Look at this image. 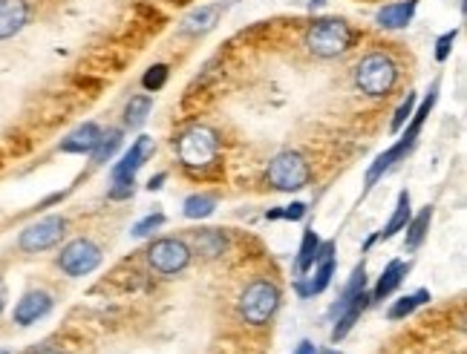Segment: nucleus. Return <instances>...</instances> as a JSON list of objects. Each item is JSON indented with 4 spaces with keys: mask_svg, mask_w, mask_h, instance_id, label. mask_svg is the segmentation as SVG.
Listing matches in <instances>:
<instances>
[{
    "mask_svg": "<svg viewBox=\"0 0 467 354\" xmlns=\"http://www.w3.org/2000/svg\"><path fill=\"white\" fill-rule=\"evenodd\" d=\"M176 153L188 171H208L220 156V136L205 124H194L179 133Z\"/></svg>",
    "mask_w": 467,
    "mask_h": 354,
    "instance_id": "nucleus-1",
    "label": "nucleus"
},
{
    "mask_svg": "<svg viewBox=\"0 0 467 354\" xmlns=\"http://www.w3.org/2000/svg\"><path fill=\"white\" fill-rule=\"evenodd\" d=\"M355 44V29L343 18H321L306 32V49L318 58H338Z\"/></svg>",
    "mask_w": 467,
    "mask_h": 354,
    "instance_id": "nucleus-2",
    "label": "nucleus"
},
{
    "mask_svg": "<svg viewBox=\"0 0 467 354\" xmlns=\"http://www.w3.org/2000/svg\"><path fill=\"white\" fill-rule=\"evenodd\" d=\"M353 78H355V87L363 95H370V98L390 95L398 84V64L383 53H370L358 61Z\"/></svg>",
    "mask_w": 467,
    "mask_h": 354,
    "instance_id": "nucleus-3",
    "label": "nucleus"
},
{
    "mask_svg": "<svg viewBox=\"0 0 467 354\" xmlns=\"http://www.w3.org/2000/svg\"><path fill=\"white\" fill-rule=\"evenodd\" d=\"M237 309L248 326H265L280 309V289L269 280H257L240 294Z\"/></svg>",
    "mask_w": 467,
    "mask_h": 354,
    "instance_id": "nucleus-4",
    "label": "nucleus"
},
{
    "mask_svg": "<svg viewBox=\"0 0 467 354\" xmlns=\"http://www.w3.org/2000/svg\"><path fill=\"white\" fill-rule=\"evenodd\" d=\"M312 179V167L309 162L294 153V150H286V153H277L269 162V171H265V182L272 184L274 191L292 193V191H303Z\"/></svg>",
    "mask_w": 467,
    "mask_h": 354,
    "instance_id": "nucleus-5",
    "label": "nucleus"
},
{
    "mask_svg": "<svg viewBox=\"0 0 467 354\" xmlns=\"http://www.w3.org/2000/svg\"><path fill=\"white\" fill-rule=\"evenodd\" d=\"M55 262L66 277H87L102 265V248H98L93 240H84V236H81V240H73L61 248Z\"/></svg>",
    "mask_w": 467,
    "mask_h": 354,
    "instance_id": "nucleus-6",
    "label": "nucleus"
},
{
    "mask_svg": "<svg viewBox=\"0 0 467 354\" xmlns=\"http://www.w3.org/2000/svg\"><path fill=\"white\" fill-rule=\"evenodd\" d=\"M147 262L154 271L174 277L179 271H185L191 262V248L188 242L174 240V236H164V240H156L154 245L147 248Z\"/></svg>",
    "mask_w": 467,
    "mask_h": 354,
    "instance_id": "nucleus-7",
    "label": "nucleus"
},
{
    "mask_svg": "<svg viewBox=\"0 0 467 354\" xmlns=\"http://www.w3.org/2000/svg\"><path fill=\"white\" fill-rule=\"evenodd\" d=\"M64 233H66L64 216H44L18 236V248L26 251V254H41V251L55 248L64 240Z\"/></svg>",
    "mask_w": 467,
    "mask_h": 354,
    "instance_id": "nucleus-8",
    "label": "nucleus"
},
{
    "mask_svg": "<svg viewBox=\"0 0 467 354\" xmlns=\"http://www.w3.org/2000/svg\"><path fill=\"white\" fill-rule=\"evenodd\" d=\"M49 311H53V294H46V291L35 289V291H26V294L18 300V306H15L12 320H15L18 326H32V323H38V320H44Z\"/></svg>",
    "mask_w": 467,
    "mask_h": 354,
    "instance_id": "nucleus-9",
    "label": "nucleus"
},
{
    "mask_svg": "<svg viewBox=\"0 0 467 354\" xmlns=\"http://www.w3.org/2000/svg\"><path fill=\"white\" fill-rule=\"evenodd\" d=\"M154 153V139L150 136H139L136 142L130 144V150L127 153L113 164V179H136V173H139V167L147 162V156Z\"/></svg>",
    "mask_w": 467,
    "mask_h": 354,
    "instance_id": "nucleus-10",
    "label": "nucleus"
},
{
    "mask_svg": "<svg viewBox=\"0 0 467 354\" xmlns=\"http://www.w3.org/2000/svg\"><path fill=\"white\" fill-rule=\"evenodd\" d=\"M29 24L26 0H0V41L15 38Z\"/></svg>",
    "mask_w": 467,
    "mask_h": 354,
    "instance_id": "nucleus-11",
    "label": "nucleus"
},
{
    "mask_svg": "<svg viewBox=\"0 0 467 354\" xmlns=\"http://www.w3.org/2000/svg\"><path fill=\"white\" fill-rule=\"evenodd\" d=\"M410 150H412V147H410L404 139H398L390 150H383V153L370 164V171H366V176H363V191H373L375 184H378V179H383V173L392 171L395 162H402V159L410 153Z\"/></svg>",
    "mask_w": 467,
    "mask_h": 354,
    "instance_id": "nucleus-12",
    "label": "nucleus"
},
{
    "mask_svg": "<svg viewBox=\"0 0 467 354\" xmlns=\"http://www.w3.org/2000/svg\"><path fill=\"white\" fill-rule=\"evenodd\" d=\"M102 139V127L95 122H84L81 127H75L70 136L61 142V153H70V156H90L93 147Z\"/></svg>",
    "mask_w": 467,
    "mask_h": 354,
    "instance_id": "nucleus-13",
    "label": "nucleus"
},
{
    "mask_svg": "<svg viewBox=\"0 0 467 354\" xmlns=\"http://www.w3.org/2000/svg\"><path fill=\"white\" fill-rule=\"evenodd\" d=\"M370 306H373V297L366 294V291H361L343 311H338V314H335V326H332V343H341L343 337L355 329V323L361 320V314H363L366 309H370Z\"/></svg>",
    "mask_w": 467,
    "mask_h": 354,
    "instance_id": "nucleus-14",
    "label": "nucleus"
},
{
    "mask_svg": "<svg viewBox=\"0 0 467 354\" xmlns=\"http://www.w3.org/2000/svg\"><path fill=\"white\" fill-rule=\"evenodd\" d=\"M415 9H419V0H395V4L378 9L375 21L383 29H404L415 18Z\"/></svg>",
    "mask_w": 467,
    "mask_h": 354,
    "instance_id": "nucleus-15",
    "label": "nucleus"
},
{
    "mask_svg": "<svg viewBox=\"0 0 467 354\" xmlns=\"http://www.w3.org/2000/svg\"><path fill=\"white\" fill-rule=\"evenodd\" d=\"M223 12H225V4L199 6L188 15L185 21H182V32H185V35H205V32H211L216 24H220Z\"/></svg>",
    "mask_w": 467,
    "mask_h": 354,
    "instance_id": "nucleus-16",
    "label": "nucleus"
},
{
    "mask_svg": "<svg viewBox=\"0 0 467 354\" xmlns=\"http://www.w3.org/2000/svg\"><path fill=\"white\" fill-rule=\"evenodd\" d=\"M407 271H410V265H407V262H402V260H392L387 268H383V274L378 277L375 291L370 294V297H373V302H383V300H390V297L398 291V285L404 282Z\"/></svg>",
    "mask_w": 467,
    "mask_h": 354,
    "instance_id": "nucleus-17",
    "label": "nucleus"
},
{
    "mask_svg": "<svg viewBox=\"0 0 467 354\" xmlns=\"http://www.w3.org/2000/svg\"><path fill=\"white\" fill-rule=\"evenodd\" d=\"M194 245L196 254H203L205 260H216L228 251V236L220 228H205L194 233Z\"/></svg>",
    "mask_w": 467,
    "mask_h": 354,
    "instance_id": "nucleus-18",
    "label": "nucleus"
},
{
    "mask_svg": "<svg viewBox=\"0 0 467 354\" xmlns=\"http://www.w3.org/2000/svg\"><path fill=\"white\" fill-rule=\"evenodd\" d=\"M318 245H321V236L318 231H303V240H300V251H297V260H294V274L297 280H303L312 274L314 268V257H318Z\"/></svg>",
    "mask_w": 467,
    "mask_h": 354,
    "instance_id": "nucleus-19",
    "label": "nucleus"
},
{
    "mask_svg": "<svg viewBox=\"0 0 467 354\" xmlns=\"http://www.w3.org/2000/svg\"><path fill=\"white\" fill-rule=\"evenodd\" d=\"M412 202H410V193L407 191H402L398 193V202H395V211H392V216H390V222L383 225V231H378V240H392L395 233H402L404 228H407V222H410V216H412Z\"/></svg>",
    "mask_w": 467,
    "mask_h": 354,
    "instance_id": "nucleus-20",
    "label": "nucleus"
},
{
    "mask_svg": "<svg viewBox=\"0 0 467 354\" xmlns=\"http://www.w3.org/2000/svg\"><path fill=\"white\" fill-rule=\"evenodd\" d=\"M430 222H432V205L422 208L415 216H410V222H407V236H404V245L407 251H419L422 242L427 240V231H430Z\"/></svg>",
    "mask_w": 467,
    "mask_h": 354,
    "instance_id": "nucleus-21",
    "label": "nucleus"
},
{
    "mask_svg": "<svg viewBox=\"0 0 467 354\" xmlns=\"http://www.w3.org/2000/svg\"><path fill=\"white\" fill-rule=\"evenodd\" d=\"M150 110H154V95L150 93H142V95H133L124 107V127H142L147 122Z\"/></svg>",
    "mask_w": 467,
    "mask_h": 354,
    "instance_id": "nucleus-22",
    "label": "nucleus"
},
{
    "mask_svg": "<svg viewBox=\"0 0 467 354\" xmlns=\"http://www.w3.org/2000/svg\"><path fill=\"white\" fill-rule=\"evenodd\" d=\"M361 291H366V265L361 262V265H355V271H353V277H349V282H346V289H343V294H341V300L335 302V306H332V317H335L338 311H343L349 302H353Z\"/></svg>",
    "mask_w": 467,
    "mask_h": 354,
    "instance_id": "nucleus-23",
    "label": "nucleus"
},
{
    "mask_svg": "<svg viewBox=\"0 0 467 354\" xmlns=\"http://www.w3.org/2000/svg\"><path fill=\"white\" fill-rule=\"evenodd\" d=\"M314 277L306 282V294L314 297V294H323L329 289V282L332 277H335V257H329V260H321V262H314ZM306 280V277H303Z\"/></svg>",
    "mask_w": 467,
    "mask_h": 354,
    "instance_id": "nucleus-24",
    "label": "nucleus"
},
{
    "mask_svg": "<svg viewBox=\"0 0 467 354\" xmlns=\"http://www.w3.org/2000/svg\"><path fill=\"white\" fill-rule=\"evenodd\" d=\"M424 302H430V291H427V289H419L415 294L398 297V300L392 302V306H390L387 317H390V320H404V317H410L419 306H424Z\"/></svg>",
    "mask_w": 467,
    "mask_h": 354,
    "instance_id": "nucleus-25",
    "label": "nucleus"
},
{
    "mask_svg": "<svg viewBox=\"0 0 467 354\" xmlns=\"http://www.w3.org/2000/svg\"><path fill=\"white\" fill-rule=\"evenodd\" d=\"M122 147V130H107L102 133V139H98V144L93 147V164H104L115 156V150Z\"/></svg>",
    "mask_w": 467,
    "mask_h": 354,
    "instance_id": "nucleus-26",
    "label": "nucleus"
},
{
    "mask_svg": "<svg viewBox=\"0 0 467 354\" xmlns=\"http://www.w3.org/2000/svg\"><path fill=\"white\" fill-rule=\"evenodd\" d=\"M214 211H216V199L208 193H194L182 202V213H185L188 219H208Z\"/></svg>",
    "mask_w": 467,
    "mask_h": 354,
    "instance_id": "nucleus-27",
    "label": "nucleus"
},
{
    "mask_svg": "<svg viewBox=\"0 0 467 354\" xmlns=\"http://www.w3.org/2000/svg\"><path fill=\"white\" fill-rule=\"evenodd\" d=\"M164 84H168V66L164 64H154L150 66V70L142 75V87L147 90V93H159Z\"/></svg>",
    "mask_w": 467,
    "mask_h": 354,
    "instance_id": "nucleus-28",
    "label": "nucleus"
},
{
    "mask_svg": "<svg viewBox=\"0 0 467 354\" xmlns=\"http://www.w3.org/2000/svg\"><path fill=\"white\" fill-rule=\"evenodd\" d=\"M164 225V213H147L144 219H139L136 225H133V236H139V240H144V236H150V233H156L159 228Z\"/></svg>",
    "mask_w": 467,
    "mask_h": 354,
    "instance_id": "nucleus-29",
    "label": "nucleus"
},
{
    "mask_svg": "<svg viewBox=\"0 0 467 354\" xmlns=\"http://www.w3.org/2000/svg\"><path fill=\"white\" fill-rule=\"evenodd\" d=\"M415 101H419V98H415V93H410V95L402 101V107L395 110V115H392V124H390V130H392V133L404 130V124L410 122V115H412V110H415Z\"/></svg>",
    "mask_w": 467,
    "mask_h": 354,
    "instance_id": "nucleus-30",
    "label": "nucleus"
},
{
    "mask_svg": "<svg viewBox=\"0 0 467 354\" xmlns=\"http://www.w3.org/2000/svg\"><path fill=\"white\" fill-rule=\"evenodd\" d=\"M133 193H136V179H113V188L107 191V196L113 199V202H124V199H130Z\"/></svg>",
    "mask_w": 467,
    "mask_h": 354,
    "instance_id": "nucleus-31",
    "label": "nucleus"
},
{
    "mask_svg": "<svg viewBox=\"0 0 467 354\" xmlns=\"http://www.w3.org/2000/svg\"><path fill=\"white\" fill-rule=\"evenodd\" d=\"M456 38H459V29H450V32H444V35L436 41V61H439V64H444V61L450 58Z\"/></svg>",
    "mask_w": 467,
    "mask_h": 354,
    "instance_id": "nucleus-32",
    "label": "nucleus"
},
{
    "mask_svg": "<svg viewBox=\"0 0 467 354\" xmlns=\"http://www.w3.org/2000/svg\"><path fill=\"white\" fill-rule=\"evenodd\" d=\"M303 216H306V205H303V202H292V205L283 208V219H289V222H300Z\"/></svg>",
    "mask_w": 467,
    "mask_h": 354,
    "instance_id": "nucleus-33",
    "label": "nucleus"
},
{
    "mask_svg": "<svg viewBox=\"0 0 467 354\" xmlns=\"http://www.w3.org/2000/svg\"><path fill=\"white\" fill-rule=\"evenodd\" d=\"M164 179H168V173H156L154 179H150V182H147V191H159Z\"/></svg>",
    "mask_w": 467,
    "mask_h": 354,
    "instance_id": "nucleus-34",
    "label": "nucleus"
},
{
    "mask_svg": "<svg viewBox=\"0 0 467 354\" xmlns=\"http://www.w3.org/2000/svg\"><path fill=\"white\" fill-rule=\"evenodd\" d=\"M294 354H318V349H314L309 340H303V343L297 346V351H294Z\"/></svg>",
    "mask_w": 467,
    "mask_h": 354,
    "instance_id": "nucleus-35",
    "label": "nucleus"
},
{
    "mask_svg": "<svg viewBox=\"0 0 467 354\" xmlns=\"http://www.w3.org/2000/svg\"><path fill=\"white\" fill-rule=\"evenodd\" d=\"M4 309H6V282L0 280V314H4Z\"/></svg>",
    "mask_w": 467,
    "mask_h": 354,
    "instance_id": "nucleus-36",
    "label": "nucleus"
},
{
    "mask_svg": "<svg viewBox=\"0 0 467 354\" xmlns=\"http://www.w3.org/2000/svg\"><path fill=\"white\" fill-rule=\"evenodd\" d=\"M32 354H61L58 349H53V346H41V349H35Z\"/></svg>",
    "mask_w": 467,
    "mask_h": 354,
    "instance_id": "nucleus-37",
    "label": "nucleus"
},
{
    "mask_svg": "<svg viewBox=\"0 0 467 354\" xmlns=\"http://www.w3.org/2000/svg\"><path fill=\"white\" fill-rule=\"evenodd\" d=\"M323 354H341V351H335V349H332V351H323Z\"/></svg>",
    "mask_w": 467,
    "mask_h": 354,
    "instance_id": "nucleus-38",
    "label": "nucleus"
},
{
    "mask_svg": "<svg viewBox=\"0 0 467 354\" xmlns=\"http://www.w3.org/2000/svg\"><path fill=\"white\" fill-rule=\"evenodd\" d=\"M0 354H9V351H4V349H0Z\"/></svg>",
    "mask_w": 467,
    "mask_h": 354,
    "instance_id": "nucleus-39",
    "label": "nucleus"
}]
</instances>
